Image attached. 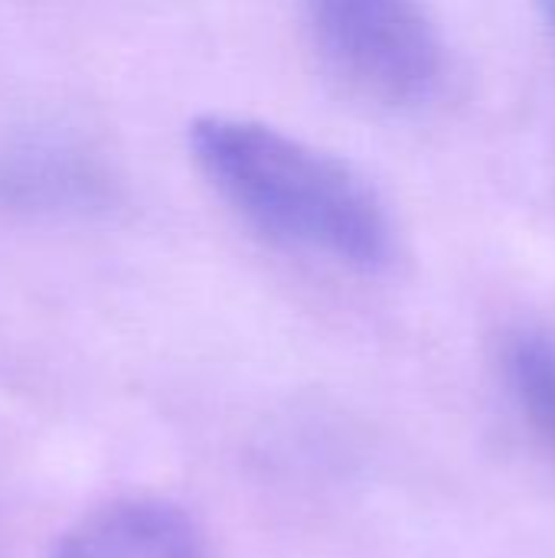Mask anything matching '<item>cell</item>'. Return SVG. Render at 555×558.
<instances>
[{
    "instance_id": "6da1fadb",
    "label": "cell",
    "mask_w": 555,
    "mask_h": 558,
    "mask_svg": "<svg viewBox=\"0 0 555 558\" xmlns=\"http://www.w3.org/2000/svg\"><path fill=\"white\" fill-rule=\"evenodd\" d=\"M190 150L213 190L265 239L360 271L393 258L389 209L343 157L232 114L196 118Z\"/></svg>"
},
{
    "instance_id": "7a4b0ae2",
    "label": "cell",
    "mask_w": 555,
    "mask_h": 558,
    "mask_svg": "<svg viewBox=\"0 0 555 558\" xmlns=\"http://www.w3.org/2000/svg\"><path fill=\"white\" fill-rule=\"evenodd\" d=\"M327 65L363 98L409 108L435 95L445 43L422 0H304Z\"/></svg>"
},
{
    "instance_id": "3957f363",
    "label": "cell",
    "mask_w": 555,
    "mask_h": 558,
    "mask_svg": "<svg viewBox=\"0 0 555 558\" xmlns=\"http://www.w3.org/2000/svg\"><path fill=\"white\" fill-rule=\"evenodd\" d=\"M114 203L105 157L82 137L49 128L0 141V209L29 219L95 216Z\"/></svg>"
},
{
    "instance_id": "277c9868",
    "label": "cell",
    "mask_w": 555,
    "mask_h": 558,
    "mask_svg": "<svg viewBox=\"0 0 555 558\" xmlns=\"http://www.w3.org/2000/svg\"><path fill=\"white\" fill-rule=\"evenodd\" d=\"M52 558H206L190 517L160 500H118L85 517Z\"/></svg>"
},
{
    "instance_id": "5b68a950",
    "label": "cell",
    "mask_w": 555,
    "mask_h": 558,
    "mask_svg": "<svg viewBox=\"0 0 555 558\" xmlns=\"http://www.w3.org/2000/svg\"><path fill=\"white\" fill-rule=\"evenodd\" d=\"M504 373L527 422L555 451V333H514L504 350Z\"/></svg>"
},
{
    "instance_id": "8992f818",
    "label": "cell",
    "mask_w": 555,
    "mask_h": 558,
    "mask_svg": "<svg viewBox=\"0 0 555 558\" xmlns=\"http://www.w3.org/2000/svg\"><path fill=\"white\" fill-rule=\"evenodd\" d=\"M540 3V13H543V23L550 29V36L555 39V0H536Z\"/></svg>"
}]
</instances>
